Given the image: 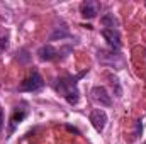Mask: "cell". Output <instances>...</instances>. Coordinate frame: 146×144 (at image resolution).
Returning a JSON list of instances; mask_svg holds the SVG:
<instances>
[{"instance_id":"cell-9","label":"cell","mask_w":146,"mask_h":144,"mask_svg":"<svg viewBox=\"0 0 146 144\" xmlns=\"http://www.w3.org/2000/svg\"><path fill=\"white\" fill-rule=\"evenodd\" d=\"M100 24H102L106 29H117V26H119V22L115 20L114 14H106V15L100 19Z\"/></svg>"},{"instance_id":"cell-12","label":"cell","mask_w":146,"mask_h":144,"mask_svg":"<svg viewBox=\"0 0 146 144\" xmlns=\"http://www.w3.org/2000/svg\"><path fill=\"white\" fill-rule=\"evenodd\" d=\"M2 127H3V108L0 105V132H2Z\"/></svg>"},{"instance_id":"cell-7","label":"cell","mask_w":146,"mask_h":144,"mask_svg":"<svg viewBox=\"0 0 146 144\" xmlns=\"http://www.w3.org/2000/svg\"><path fill=\"white\" fill-rule=\"evenodd\" d=\"M37 56L41 61H53L58 58V51L51 46V44H42L39 49H37Z\"/></svg>"},{"instance_id":"cell-4","label":"cell","mask_w":146,"mask_h":144,"mask_svg":"<svg viewBox=\"0 0 146 144\" xmlns=\"http://www.w3.org/2000/svg\"><path fill=\"white\" fill-rule=\"evenodd\" d=\"M99 12H100V3L95 0H85L80 3V14L85 19H95Z\"/></svg>"},{"instance_id":"cell-11","label":"cell","mask_w":146,"mask_h":144,"mask_svg":"<svg viewBox=\"0 0 146 144\" xmlns=\"http://www.w3.org/2000/svg\"><path fill=\"white\" fill-rule=\"evenodd\" d=\"M7 44H9V39H7V37H2V39H0V53L7 48Z\"/></svg>"},{"instance_id":"cell-3","label":"cell","mask_w":146,"mask_h":144,"mask_svg":"<svg viewBox=\"0 0 146 144\" xmlns=\"http://www.w3.org/2000/svg\"><path fill=\"white\" fill-rule=\"evenodd\" d=\"M90 95H92V100L95 104H99L100 107H110L112 105V98H110V95L106 87H95V88H92Z\"/></svg>"},{"instance_id":"cell-14","label":"cell","mask_w":146,"mask_h":144,"mask_svg":"<svg viewBox=\"0 0 146 144\" xmlns=\"http://www.w3.org/2000/svg\"><path fill=\"white\" fill-rule=\"evenodd\" d=\"M145 5H146V3H145Z\"/></svg>"},{"instance_id":"cell-10","label":"cell","mask_w":146,"mask_h":144,"mask_svg":"<svg viewBox=\"0 0 146 144\" xmlns=\"http://www.w3.org/2000/svg\"><path fill=\"white\" fill-rule=\"evenodd\" d=\"M70 36V32H68V29L66 27H61V29H56L53 34H51V41H56V39H63V37H68Z\"/></svg>"},{"instance_id":"cell-2","label":"cell","mask_w":146,"mask_h":144,"mask_svg":"<svg viewBox=\"0 0 146 144\" xmlns=\"http://www.w3.org/2000/svg\"><path fill=\"white\" fill-rule=\"evenodd\" d=\"M42 87H44V80H42V76L34 70V71L19 85V90H21V92H36V90L42 88Z\"/></svg>"},{"instance_id":"cell-5","label":"cell","mask_w":146,"mask_h":144,"mask_svg":"<svg viewBox=\"0 0 146 144\" xmlns=\"http://www.w3.org/2000/svg\"><path fill=\"white\" fill-rule=\"evenodd\" d=\"M90 122L97 132H102L106 129V124H107V114L102 108H94L90 112Z\"/></svg>"},{"instance_id":"cell-1","label":"cell","mask_w":146,"mask_h":144,"mask_svg":"<svg viewBox=\"0 0 146 144\" xmlns=\"http://www.w3.org/2000/svg\"><path fill=\"white\" fill-rule=\"evenodd\" d=\"M56 93H60L70 105H76L80 100V90L76 87V78L73 76H61L53 83Z\"/></svg>"},{"instance_id":"cell-13","label":"cell","mask_w":146,"mask_h":144,"mask_svg":"<svg viewBox=\"0 0 146 144\" xmlns=\"http://www.w3.org/2000/svg\"><path fill=\"white\" fill-rule=\"evenodd\" d=\"M143 144H146V143H143Z\"/></svg>"},{"instance_id":"cell-8","label":"cell","mask_w":146,"mask_h":144,"mask_svg":"<svg viewBox=\"0 0 146 144\" xmlns=\"http://www.w3.org/2000/svg\"><path fill=\"white\" fill-rule=\"evenodd\" d=\"M27 115V110H15L14 114H12V117H10V124H9V134H12L14 131H15V127H17V124L19 122H22L24 120V117Z\"/></svg>"},{"instance_id":"cell-6","label":"cell","mask_w":146,"mask_h":144,"mask_svg":"<svg viewBox=\"0 0 146 144\" xmlns=\"http://www.w3.org/2000/svg\"><path fill=\"white\" fill-rule=\"evenodd\" d=\"M102 37L109 42L110 48H114V49H121V46H122V42H121V34H119V31L117 29H102Z\"/></svg>"}]
</instances>
